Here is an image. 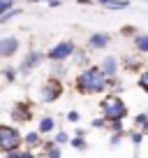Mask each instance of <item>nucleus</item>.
<instances>
[{
    "label": "nucleus",
    "mask_w": 148,
    "mask_h": 158,
    "mask_svg": "<svg viewBox=\"0 0 148 158\" xmlns=\"http://www.w3.org/2000/svg\"><path fill=\"white\" fill-rule=\"evenodd\" d=\"M109 84V77L102 72V68H88L76 77V89L81 91L84 95L90 93H102Z\"/></svg>",
    "instance_id": "1"
},
{
    "label": "nucleus",
    "mask_w": 148,
    "mask_h": 158,
    "mask_svg": "<svg viewBox=\"0 0 148 158\" xmlns=\"http://www.w3.org/2000/svg\"><path fill=\"white\" fill-rule=\"evenodd\" d=\"M21 144H23V135L19 133V128H14V126H0V151L2 153L19 151Z\"/></svg>",
    "instance_id": "2"
},
{
    "label": "nucleus",
    "mask_w": 148,
    "mask_h": 158,
    "mask_svg": "<svg viewBox=\"0 0 148 158\" xmlns=\"http://www.w3.org/2000/svg\"><path fill=\"white\" fill-rule=\"evenodd\" d=\"M102 114L107 121H123L127 116V107L118 95H107L102 100Z\"/></svg>",
    "instance_id": "3"
},
{
    "label": "nucleus",
    "mask_w": 148,
    "mask_h": 158,
    "mask_svg": "<svg viewBox=\"0 0 148 158\" xmlns=\"http://www.w3.org/2000/svg\"><path fill=\"white\" fill-rule=\"evenodd\" d=\"M40 100L42 102H53V100H58L60 95H63V84H60L58 79H49L44 86H42V91H40Z\"/></svg>",
    "instance_id": "4"
},
{
    "label": "nucleus",
    "mask_w": 148,
    "mask_h": 158,
    "mask_svg": "<svg viewBox=\"0 0 148 158\" xmlns=\"http://www.w3.org/2000/svg\"><path fill=\"white\" fill-rule=\"evenodd\" d=\"M74 49H76V47H74V42H58V44H56L46 56H49L51 60H56V63H60V60L69 58V56L74 54Z\"/></svg>",
    "instance_id": "5"
},
{
    "label": "nucleus",
    "mask_w": 148,
    "mask_h": 158,
    "mask_svg": "<svg viewBox=\"0 0 148 158\" xmlns=\"http://www.w3.org/2000/svg\"><path fill=\"white\" fill-rule=\"evenodd\" d=\"M16 51H19V37L14 35L0 37V58H12Z\"/></svg>",
    "instance_id": "6"
},
{
    "label": "nucleus",
    "mask_w": 148,
    "mask_h": 158,
    "mask_svg": "<svg viewBox=\"0 0 148 158\" xmlns=\"http://www.w3.org/2000/svg\"><path fill=\"white\" fill-rule=\"evenodd\" d=\"M42 60H44V56H42V54H37V51H30V54L23 58V63H21L19 72H21V74L30 72V70H33V68H37V65L42 63Z\"/></svg>",
    "instance_id": "7"
},
{
    "label": "nucleus",
    "mask_w": 148,
    "mask_h": 158,
    "mask_svg": "<svg viewBox=\"0 0 148 158\" xmlns=\"http://www.w3.org/2000/svg\"><path fill=\"white\" fill-rule=\"evenodd\" d=\"M109 42H111V35H107V33H93L88 40L90 49H104Z\"/></svg>",
    "instance_id": "8"
},
{
    "label": "nucleus",
    "mask_w": 148,
    "mask_h": 158,
    "mask_svg": "<svg viewBox=\"0 0 148 158\" xmlns=\"http://www.w3.org/2000/svg\"><path fill=\"white\" fill-rule=\"evenodd\" d=\"M102 72L107 74V77H116L118 74V58L116 56H107L102 63Z\"/></svg>",
    "instance_id": "9"
},
{
    "label": "nucleus",
    "mask_w": 148,
    "mask_h": 158,
    "mask_svg": "<svg viewBox=\"0 0 148 158\" xmlns=\"http://www.w3.org/2000/svg\"><path fill=\"white\" fill-rule=\"evenodd\" d=\"M37 130H40L42 135L53 133V130H56V118H53V116H42V118H40V126H37Z\"/></svg>",
    "instance_id": "10"
},
{
    "label": "nucleus",
    "mask_w": 148,
    "mask_h": 158,
    "mask_svg": "<svg viewBox=\"0 0 148 158\" xmlns=\"http://www.w3.org/2000/svg\"><path fill=\"white\" fill-rule=\"evenodd\" d=\"M23 142L28 144L30 149H37V147L42 144V133H40V130H33V133L23 135Z\"/></svg>",
    "instance_id": "11"
},
{
    "label": "nucleus",
    "mask_w": 148,
    "mask_h": 158,
    "mask_svg": "<svg viewBox=\"0 0 148 158\" xmlns=\"http://www.w3.org/2000/svg\"><path fill=\"white\" fill-rule=\"evenodd\" d=\"M97 2L109 7V10H125V7H130V0H97Z\"/></svg>",
    "instance_id": "12"
},
{
    "label": "nucleus",
    "mask_w": 148,
    "mask_h": 158,
    "mask_svg": "<svg viewBox=\"0 0 148 158\" xmlns=\"http://www.w3.org/2000/svg\"><path fill=\"white\" fill-rule=\"evenodd\" d=\"M134 47L139 51H143V54H148V35H137L134 37Z\"/></svg>",
    "instance_id": "13"
},
{
    "label": "nucleus",
    "mask_w": 148,
    "mask_h": 158,
    "mask_svg": "<svg viewBox=\"0 0 148 158\" xmlns=\"http://www.w3.org/2000/svg\"><path fill=\"white\" fill-rule=\"evenodd\" d=\"M69 144H72L74 149H79V151H86V147H88L84 137H72V139H69Z\"/></svg>",
    "instance_id": "14"
},
{
    "label": "nucleus",
    "mask_w": 148,
    "mask_h": 158,
    "mask_svg": "<svg viewBox=\"0 0 148 158\" xmlns=\"http://www.w3.org/2000/svg\"><path fill=\"white\" fill-rule=\"evenodd\" d=\"M10 10H14V2H12V0H2V2H0V16H5Z\"/></svg>",
    "instance_id": "15"
},
{
    "label": "nucleus",
    "mask_w": 148,
    "mask_h": 158,
    "mask_svg": "<svg viewBox=\"0 0 148 158\" xmlns=\"http://www.w3.org/2000/svg\"><path fill=\"white\" fill-rule=\"evenodd\" d=\"M120 139H123V133H114L111 137H109V147H111V149H116V147L120 144Z\"/></svg>",
    "instance_id": "16"
},
{
    "label": "nucleus",
    "mask_w": 148,
    "mask_h": 158,
    "mask_svg": "<svg viewBox=\"0 0 148 158\" xmlns=\"http://www.w3.org/2000/svg\"><path fill=\"white\" fill-rule=\"evenodd\" d=\"M139 86H141V89L148 93V70H146L143 74H139Z\"/></svg>",
    "instance_id": "17"
},
{
    "label": "nucleus",
    "mask_w": 148,
    "mask_h": 158,
    "mask_svg": "<svg viewBox=\"0 0 148 158\" xmlns=\"http://www.w3.org/2000/svg\"><path fill=\"white\" fill-rule=\"evenodd\" d=\"M16 14H19V10H16V7H14V10H10V12H7V14H5V16H0V23H7V21H10V19H14Z\"/></svg>",
    "instance_id": "18"
},
{
    "label": "nucleus",
    "mask_w": 148,
    "mask_h": 158,
    "mask_svg": "<svg viewBox=\"0 0 148 158\" xmlns=\"http://www.w3.org/2000/svg\"><path fill=\"white\" fill-rule=\"evenodd\" d=\"M16 72H19V70H12V68H7L2 74H5V79H7V81H14V79H16Z\"/></svg>",
    "instance_id": "19"
},
{
    "label": "nucleus",
    "mask_w": 148,
    "mask_h": 158,
    "mask_svg": "<svg viewBox=\"0 0 148 158\" xmlns=\"http://www.w3.org/2000/svg\"><path fill=\"white\" fill-rule=\"evenodd\" d=\"M65 142H69V137H67V133H56V144H65Z\"/></svg>",
    "instance_id": "20"
},
{
    "label": "nucleus",
    "mask_w": 148,
    "mask_h": 158,
    "mask_svg": "<svg viewBox=\"0 0 148 158\" xmlns=\"http://www.w3.org/2000/svg\"><path fill=\"white\" fill-rule=\"evenodd\" d=\"M109 123H111L114 133H123V121H109Z\"/></svg>",
    "instance_id": "21"
},
{
    "label": "nucleus",
    "mask_w": 148,
    "mask_h": 158,
    "mask_svg": "<svg viewBox=\"0 0 148 158\" xmlns=\"http://www.w3.org/2000/svg\"><path fill=\"white\" fill-rule=\"evenodd\" d=\"M93 126H95V128H104V126H107V118H95V121H93Z\"/></svg>",
    "instance_id": "22"
},
{
    "label": "nucleus",
    "mask_w": 148,
    "mask_h": 158,
    "mask_svg": "<svg viewBox=\"0 0 148 158\" xmlns=\"http://www.w3.org/2000/svg\"><path fill=\"white\" fill-rule=\"evenodd\" d=\"M141 139H143V135H141V133H132V142H134V144H139Z\"/></svg>",
    "instance_id": "23"
},
{
    "label": "nucleus",
    "mask_w": 148,
    "mask_h": 158,
    "mask_svg": "<svg viewBox=\"0 0 148 158\" xmlns=\"http://www.w3.org/2000/svg\"><path fill=\"white\" fill-rule=\"evenodd\" d=\"M67 118L76 123V121H79V112H69V114H67Z\"/></svg>",
    "instance_id": "24"
},
{
    "label": "nucleus",
    "mask_w": 148,
    "mask_h": 158,
    "mask_svg": "<svg viewBox=\"0 0 148 158\" xmlns=\"http://www.w3.org/2000/svg\"><path fill=\"white\" fill-rule=\"evenodd\" d=\"M60 2H63V0H49V5H53V7H58Z\"/></svg>",
    "instance_id": "25"
},
{
    "label": "nucleus",
    "mask_w": 148,
    "mask_h": 158,
    "mask_svg": "<svg viewBox=\"0 0 148 158\" xmlns=\"http://www.w3.org/2000/svg\"><path fill=\"white\" fill-rule=\"evenodd\" d=\"M0 2H2V0H0Z\"/></svg>",
    "instance_id": "26"
},
{
    "label": "nucleus",
    "mask_w": 148,
    "mask_h": 158,
    "mask_svg": "<svg viewBox=\"0 0 148 158\" xmlns=\"http://www.w3.org/2000/svg\"><path fill=\"white\" fill-rule=\"evenodd\" d=\"M146 114H148V112H146Z\"/></svg>",
    "instance_id": "27"
}]
</instances>
